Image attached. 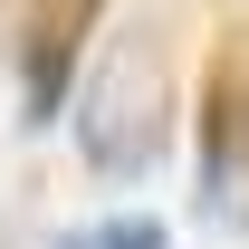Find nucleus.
<instances>
[{"mask_svg": "<svg viewBox=\"0 0 249 249\" xmlns=\"http://www.w3.org/2000/svg\"><path fill=\"white\" fill-rule=\"evenodd\" d=\"M77 144H87L96 173H154L163 154V77L144 48H115L106 77L77 96Z\"/></svg>", "mask_w": 249, "mask_h": 249, "instance_id": "1", "label": "nucleus"}, {"mask_svg": "<svg viewBox=\"0 0 249 249\" xmlns=\"http://www.w3.org/2000/svg\"><path fill=\"white\" fill-rule=\"evenodd\" d=\"M77 249H163V230H154V220H106V230L77 240Z\"/></svg>", "mask_w": 249, "mask_h": 249, "instance_id": "2", "label": "nucleus"}]
</instances>
